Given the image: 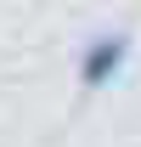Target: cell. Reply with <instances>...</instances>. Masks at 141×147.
<instances>
[{"label":"cell","instance_id":"cell-1","mask_svg":"<svg viewBox=\"0 0 141 147\" xmlns=\"http://www.w3.org/2000/svg\"><path fill=\"white\" fill-rule=\"evenodd\" d=\"M124 62H130V34L102 28V34H90L85 45H79L73 74H79V85H85V91H102V85H113V79L124 74Z\"/></svg>","mask_w":141,"mask_h":147}]
</instances>
